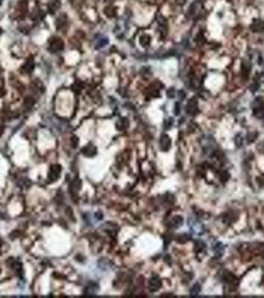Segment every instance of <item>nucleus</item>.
Segmentation results:
<instances>
[{
	"label": "nucleus",
	"instance_id": "nucleus-1",
	"mask_svg": "<svg viewBox=\"0 0 264 298\" xmlns=\"http://www.w3.org/2000/svg\"><path fill=\"white\" fill-rule=\"evenodd\" d=\"M160 147L163 151H167L171 147V138L167 134H163L160 137Z\"/></svg>",
	"mask_w": 264,
	"mask_h": 298
},
{
	"label": "nucleus",
	"instance_id": "nucleus-2",
	"mask_svg": "<svg viewBox=\"0 0 264 298\" xmlns=\"http://www.w3.org/2000/svg\"><path fill=\"white\" fill-rule=\"evenodd\" d=\"M160 287H161V280H160V278H158V277H152L149 281V286H148L149 290L151 292H155Z\"/></svg>",
	"mask_w": 264,
	"mask_h": 298
},
{
	"label": "nucleus",
	"instance_id": "nucleus-3",
	"mask_svg": "<svg viewBox=\"0 0 264 298\" xmlns=\"http://www.w3.org/2000/svg\"><path fill=\"white\" fill-rule=\"evenodd\" d=\"M61 173V167L60 166H53L51 171L49 173V180L50 181H56L59 178Z\"/></svg>",
	"mask_w": 264,
	"mask_h": 298
},
{
	"label": "nucleus",
	"instance_id": "nucleus-4",
	"mask_svg": "<svg viewBox=\"0 0 264 298\" xmlns=\"http://www.w3.org/2000/svg\"><path fill=\"white\" fill-rule=\"evenodd\" d=\"M182 225H183V218L180 217V216L175 217L174 219L171 221V223H170V226H172V228H174V229L180 228V226H182Z\"/></svg>",
	"mask_w": 264,
	"mask_h": 298
},
{
	"label": "nucleus",
	"instance_id": "nucleus-5",
	"mask_svg": "<svg viewBox=\"0 0 264 298\" xmlns=\"http://www.w3.org/2000/svg\"><path fill=\"white\" fill-rule=\"evenodd\" d=\"M200 292H201V285L199 284V283H196V284L192 287L190 293H191V295H193V296H196V295H198Z\"/></svg>",
	"mask_w": 264,
	"mask_h": 298
},
{
	"label": "nucleus",
	"instance_id": "nucleus-6",
	"mask_svg": "<svg viewBox=\"0 0 264 298\" xmlns=\"http://www.w3.org/2000/svg\"><path fill=\"white\" fill-rule=\"evenodd\" d=\"M234 142H235V145L237 146V147H241L242 146V143H243V138H242V136L241 135H236L235 137H234Z\"/></svg>",
	"mask_w": 264,
	"mask_h": 298
}]
</instances>
